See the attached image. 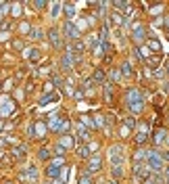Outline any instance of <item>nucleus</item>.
Wrapping results in <instances>:
<instances>
[{
  "instance_id": "2",
  "label": "nucleus",
  "mask_w": 169,
  "mask_h": 184,
  "mask_svg": "<svg viewBox=\"0 0 169 184\" xmlns=\"http://www.w3.org/2000/svg\"><path fill=\"white\" fill-rule=\"evenodd\" d=\"M146 163H148V167H150V172H161V167H163V157L159 155L157 151H148Z\"/></svg>"
},
{
  "instance_id": "49",
  "label": "nucleus",
  "mask_w": 169,
  "mask_h": 184,
  "mask_svg": "<svg viewBox=\"0 0 169 184\" xmlns=\"http://www.w3.org/2000/svg\"><path fill=\"white\" fill-rule=\"evenodd\" d=\"M121 136L127 138V136H129V130H127V128H121Z\"/></svg>"
},
{
  "instance_id": "23",
  "label": "nucleus",
  "mask_w": 169,
  "mask_h": 184,
  "mask_svg": "<svg viewBox=\"0 0 169 184\" xmlns=\"http://www.w3.org/2000/svg\"><path fill=\"white\" fill-rule=\"evenodd\" d=\"M88 134H90V132H88V130H86V128L82 126V123H79V126H77V136H79V140H84V142H86L88 138H90Z\"/></svg>"
},
{
  "instance_id": "27",
  "label": "nucleus",
  "mask_w": 169,
  "mask_h": 184,
  "mask_svg": "<svg viewBox=\"0 0 169 184\" xmlns=\"http://www.w3.org/2000/svg\"><path fill=\"white\" fill-rule=\"evenodd\" d=\"M29 38H31V40H40V38H42V29L40 27H31L29 29Z\"/></svg>"
},
{
  "instance_id": "9",
  "label": "nucleus",
  "mask_w": 169,
  "mask_h": 184,
  "mask_svg": "<svg viewBox=\"0 0 169 184\" xmlns=\"http://www.w3.org/2000/svg\"><path fill=\"white\" fill-rule=\"evenodd\" d=\"M48 40H50V44H52V48H56V50L63 46V38H61V31L56 27H52L48 31Z\"/></svg>"
},
{
  "instance_id": "50",
  "label": "nucleus",
  "mask_w": 169,
  "mask_h": 184,
  "mask_svg": "<svg viewBox=\"0 0 169 184\" xmlns=\"http://www.w3.org/2000/svg\"><path fill=\"white\" fill-rule=\"evenodd\" d=\"M111 75H113V80H119V71L113 69V71H111Z\"/></svg>"
},
{
  "instance_id": "43",
  "label": "nucleus",
  "mask_w": 169,
  "mask_h": 184,
  "mask_svg": "<svg viewBox=\"0 0 169 184\" xmlns=\"http://www.w3.org/2000/svg\"><path fill=\"white\" fill-rule=\"evenodd\" d=\"M77 184H92V178H90V176H82Z\"/></svg>"
},
{
  "instance_id": "30",
  "label": "nucleus",
  "mask_w": 169,
  "mask_h": 184,
  "mask_svg": "<svg viewBox=\"0 0 169 184\" xmlns=\"http://www.w3.org/2000/svg\"><path fill=\"white\" fill-rule=\"evenodd\" d=\"M92 82H96V84H102V82H105V73H102V71H94V75H92Z\"/></svg>"
},
{
  "instance_id": "13",
  "label": "nucleus",
  "mask_w": 169,
  "mask_h": 184,
  "mask_svg": "<svg viewBox=\"0 0 169 184\" xmlns=\"http://www.w3.org/2000/svg\"><path fill=\"white\" fill-rule=\"evenodd\" d=\"M11 153H13L15 159H23V157H25V153H27V147H25V144H17Z\"/></svg>"
},
{
  "instance_id": "14",
  "label": "nucleus",
  "mask_w": 169,
  "mask_h": 184,
  "mask_svg": "<svg viewBox=\"0 0 169 184\" xmlns=\"http://www.w3.org/2000/svg\"><path fill=\"white\" fill-rule=\"evenodd\" d=\"M113 7L117 8V11H121V13L132 11V4H129V2H125V0H117V2H113Z\"/></svg>"
},
{
  "instance_id": "20",
  "label": "nucleus",
  "mask_w": 169,
  "mask_h": 184,
  "mask_svg": "<svg viewBox=\"0 0 169 184\" xmlns=\"http://www.w3.org/2000/svg\"><path fill=\"white\" fill-rule=\"evenodd\" d=\"M146 157H148V151H144V149H138V151L134 153V161H136V163H140L142 159H146Z\"/></svg>"
},
{
  "instance_id": "51",
  "label": "nucleus",
  "mask_w": 169,
  "mask_h": 184,
  "mask_svg": "<svg viewBox=\"0 0 169 184\" xmlns=\"http://www.w3.org/2000/svg\"><path fill=\"white\" fill-rule=\"evenodd\" d=\"M165 27H167V34H169V17L165 19Z\"/></svg>"
},
{
  "instance_id": "41",
  "label": "nucleus",
  "mask_w": 169,
  "mask_h": 184,
  "mask_svg": "<svg viewBox=\"0 0 169 184\" xmlns=\"http://www.w3.org/2000/svg\"><path fill=\"white\" fill-rule=\"evenodd\" d=\"M73 50H77V55H79V52L84 50V42H75L73 44ZM73 50H71V52H73Z\"/></svg>"
},
{
  "instance_id": "11",
  "label": "nucleus",
  "mask_w": 169,
  "mask_h": 184,
  "mask_svg": "<svg viewBox=\"0 0 169 184\" xmlns=\"http://www.w3.org/2000/svg\"><path fill=\"white\" fill-rule=\"evenodd\" d=\"M15 111V100H4L2 105H0V117H8V115Z\"/></svg>"
},
{
  "instance_id": "36",
  "label": "nucleus",
  "mask_w": 169,
  "mask_h": 184,
  "mask_svg": "<svg viewBox=\"0 0 169 184\" xmlns=\"http://www.w3.org/2000/svg\"><path fill=\"white\" fill-rule=\"evenodd\" d=\"M52 86H56V88H63V86H65L63 78H61V75H54V78H52Z\"/></svg>"
},
{
  "instance_id": "10",
  "label": "nucleus",
  "mask_w": 169,
  "mask_h": 184,
  "mask_svg": "<svg viewBox=\"0 0 169 184\" xmlns=\"http://www.w3.org/2000/svg\"><path fill=\"white\" fill-rule=\"evenodd\" d=\"M100 167H102V159H100V155H94L90 161H88V167H86V170H88V174H96V172H100Z\"/></svg>"
},
{
  "instance_id": "40",
  "label": "nucleus",
  "mask_w": 169,
  "mask_h": 184,
  "mask_svg": "<svg viewBox=\"0 0 169 184\" xmlns=\"http://www.w3.org/2000/svg\"><path fill=\"white\" fill-rule=\"evenodd\" d=\"M113 176L121 178V176H123V167H113Z\"/></svg>"
},
{
  "instance_id": "34",
  "label": "nucleus",
  "mask_w": 169,
  "mask_h": 184,
  "mask_svg": "<svg viewBox=\"0 0 169 184\" xmlns=\"http://www.w3.org/2000/svg\"><path fill=\"white\" fill-rule=\"evenodd\" d=\"M29 29H31V25H29L27 21H21V23H19V31H21V34H29Z\"/></svg>"
},
{
  "instance_id": "12",
  "label": "nucleus",
  "mask_w": 169,
  "mask_h": 184,
  "mask_svg": "<svg viewBox=\"0 0 169 184\" xmlns=\"http://www.w3.org/2000/svg\"><path fill=\"white\" fill-rule=\"evenodd\" d=\"M46 128H50V130H54V132H59V130H61V119H59V115L56 113H52L48 117V126Z\"/></svg>"
},
{
  "instance_id": "37",
  "label": "nucleus",
  "mask_w": 169,
  "mask_h": 184,
  "mask_svg": "<svg viewBox=\"0 0 169 184\" xmlns=\"http://www.w3.org/2000/svg\"><path fill=\"white\" fill-rule=\"evenodd\" d=\"M11 46H13L15 50H21V48H23V40H19V38H17V40H13V42H11Z\"/></svg>"
},
{
  "instance_id": "44",
  "label": "nucleus",
  "mask_w": 169,
  "mask_h": 184,
  "mask_svg": "<svg viewBox=\"0 0 169 184\" xmlns=\"http://www.w3.org/2000/svg\"><path fill=\"white\" fill-rule=\"evenodd\" d=\"M63 163H65V159H63V157H56V159H54L52 163H50V165H54V167H59V165H63Z\"/></svg>"
},
{
  "instance_id": "54",
  "label": "nucleus",
  "mask_w": 169,
  "mask_h": 184,
  "mask_svg": "<svg viewBox=\"0 0 169 184\" xmlns=\"http://www.w3.org/2000/svg\"><path fill=\"white\" fill-rule=\"evenodd\" d=\"M109 184H117V180H111V182H109Z\"/></svg>"
},
{
  "instance_id": "35",
  "label": "nucleus",
  "mask_w": 169,
  "mask_h": 184,
  "mask_svg": "<svg viewBox=\"0 0 169 184\" xmlns=\"http://www.w3.org/2000/svg\"><path fill=\"white\" fill-rule=\"evenodd\" d=\"M129 109H132V113H140L144 109V103H134V105H129Z\"/></svg>"
},
{
  "instance_id": "47",
  "label": "nucleus",
  "mask_w": 169,
  "mask_h": 184,
  "mask_svg": "<svg viewBox=\"0 0 169 184\" xmlns=\"http://www.w3.org/2000/svg\"><path fill=\"white\" fill-rule=\"evenodd\" d=\"M54 151H56V155H61V157L65 155V149L61 147V144H56V147H54Z\"/></svg>"
},
{
  "instance_id": "53",
  "label": "nucleus",
  "mask_w": 169,
  "mask_h": 184,
  "mask_svg": "<svg viewBox=\"0 0 169 184\" xmlns=\"http://www.w3.org/2000/svg\"><path fill=\"white\" fill-rule=\"evenodd\" d=\"M165 159H169V153H167V155H165V157H163V161H165Z\"/></svg>"
},
{
  "instance_id": "56",
  "label": "nucleus",
  "mask_w": 169,
  "mask_h": 184,
  "mask_svg": "<svg viewBox=\"0 0 169 184\" xmlns=\"http://www.w3.org/2000/svg\"><path fill=\"white\" fill-rule=\"evenodd\" d=\"M4 184H13V182H11V180H7V182H4Z\"/></svg>"
},
{
  "instance_id": "8",
  "label": "nucleus",
  "mask_w": 169,
  "mask_h": 184,
  "mask_svg": "<svg viewBox=\"0 0 169 184\" xmlns=\"http://www.w3.org/2000/svg\"><path fill=\"white\" fill-rule=\"evenodd\" d=\"M34 123V138H38V140H42V138H46V132H48V128H46V123L40 119L31 121Z\"/></svg>"
},
{
  "instance_id": "17",
  "label": "nucleus",
  "mask_w": 169,
  "mask_h": 184,
  "mask_svg": "<svg viewBox=\"0 0 169 184\" xmlns=\"http://www.w3.org/2000/svg\"><path fill=\"white\" fill-rule=\"evenodd\" d=\"M59 167H54V165H48V167H46V176L48 178H52V180H59Z\"/></svg>"
},
{
  "instance_id": "22",
  "label": "nucleus",
  "mask_w": 169,
  "mask_h": 184,
  "mask_svg": "<svg viewBox=\"0 0 169 184\" xmlns=\"http://www.w3.org/2000/svg\"><path fill=\"white\" fill-rule=\"evenodd\" d=\"M161 52H159V55H157V57H153V59H146V65L148 67H159V65H161Z\"/></svg>"
},
{
  "instance_id": "16",
  "label": "nucleus",
  "mask_w": 169,
  "mask_h": 184,
  "mask_svg": "<svg viewBox=\"0 0 169 184\" xmlns=\"http://www.w3.org/2000/svg\"><path fill=\"white\" fill-rule=\"evenodd\" d=\"M38 159H40V161H48L50 159V149L40 147V151H38Z\"/></svg>"
},
{
  "instance_id": "6",
  "label": "nucleus",
  "mask_w": 169,
  "mask_h": 184,
  "mask_svg": "<svg viewBox=\"0 0 169 184\" xmlns=\"http://www.w3.org/2000/svg\"><path fill=\"white\" fill-rule=\"evenodd\" d=\"M73 63H75V57H73V52H65L63 57H61V71H65V73H69L71 69H73Z\"/></svg>"
},
{
  "instance_id": "31",
  "label": "nucleus",
  "mask_w": 169,
  "mask_h": 184,
  "mask_svg": "<svg viewBox=\"0 0 169 184\" xmlns=\"http://www.w3.org/2000/svg\"><path fill=\"white\" fill-rule=\"evenodd\" d=\"M109 19H111L113 25H121V23H123V19H121L119 13H111V17H109Z\"/></svg>"
},
{
  "instance_id": "18",
  "label": "nucleus",
  "mask_w": 169,
  "mask_h": 184,
  "mask_svg": "<svg viewBox=\"0 0 169 184\" xmlns=\"http://www.w3.org/2000/svg\"><path fill=\"white\" fill-rule=\"evenodd\" d=\"M25 57L31 59V61H38V59H40V50L38 48H27L25 50Z\"/></svg>"
},
{
  "instance_id": "42",
  "label": "nucleus",
  "mask_w": 169,
  "mask_h": 184,
  "mask_svg": "<svg viewBox=\"0 0 169 184\" xmlns=\"http://www.w3.org/2000/svg\"><path fill=\"white\" fill-rule=\"evenodd\" d=\"M136 126V121H134V117H125V128L129 130V128H134Z\"/></svg>"
},
{
  "instance_id": "33",
  "label": "nucleus",
  "mask_w": 169,
  "mask_h": 184,
  "mask_svg": "<svg viewBox=\"0 0 169 184\" xmlns=\"http://www.w3.org/2000/svg\"><path fill=\"white\" fill-rule=\"evenodd\" d=\"M13 88H15V80H13V78H11V80H7V82L2 84V90H4V92L13 90Z\"/></svg>"
},
{
  "instance_id": "4",
  "label": "nucleus",
  "mask_w": 169,
  "mask_h": 184,
  "mask_svg": "<svg viewBox=\"0 0 169 184\" xmlns=\"http://www.w3.org/2000/svg\"><path fill=\"white\" fill-rule=\"evenodd\" d=\"M63 34L69 38V40H77L79 38V27L73 21H65L63 23Z\"/></svg>"
},
{
  "instance_id": "39",
  "label": "nucleus",
  "mask_w": 169,
  "mask_h": 184,
  "mask_svg": "<svg viewBox=\"0 0 169 184\" xmlns=\"http://www.w3.org/2000/svg\"><path fill=\"white\" fill-rule=\"evenodd\" d=\"M46 4H48V2H44V0H35L34 2V7L38 8V11H40V8H46Z\"/></svg>"
},
{
  "instance_id": "19",
  "label": "nucleus",
  "mask_w": 169,
  "mask_h": 184,
  "mask_svg": "<svg viewBox=\"0 0 169 184\" xmlns=\"http://www.w3.org/2000/svg\"><path fill=\"white\" fill-rule=\"evenodd\" d=\"M63 11H65V15H67V21H71L73 15H75V7H73V4H63Z\"/></svg>"
},
{
  "instance_id": "45",
  "label": "nucleus",
  "mask_w": 169,
  "mask_h": 184,
  "mask_svg": "<svg viewBox=\"0 0 169 184\" xmlns=\"http://www.w3.org/2000/svg\"><path fill=\"white\" fill-rule=\"evenodd\" d=\"M82 119H84V123H86V126H90V128H96V123H94V121H92L90 117H86V115H84Z\"/></svg>"
},
{
  "instance_id": "25",
  "label": "nucleus",
  "mask_w": 169,
  "mask_h": 184,
  "mask_svg": "<svg viewBox=\"0 0 169 184\" xmlns=\"http://www.w3.org/2000/svg\"><path fill=\"white\" fill-rule=\"evenodd\" d=\"M146 46H148V48H153L155 52H159V50H161V42H159V40H153V38H150V40H146Z\"/></svg>"
},
{
  "instance_id": "55",
  "label": "nucleus",
  "mask_w": 169,
  "mask_h": 184,
  "mask_svg": "<svg viewBox=\"0 0 169 184\" xmlns=\"http://www.w3.org/2000/svg\"><path fill=\"white\" fill-rule=\"evenodd\" d=\"M167 184H169V170H167Z\"/></svg>"
},
{
  "instance_id": "32",
  "label": "nucleus",
  "mask_w": 169,
  "mask_h": 184,
  "mask_svg": "<svg viewBox=\"0 0 169 184\" xmlns=\"http://www.w3.org/2000/svg\"><path fill=\"white\" fill-rule=\"evenodd\" d=\"M59 144H61L63 149L71 147V136H69V134H63V136H61V142H59Z\"/></svg>"
},
{
  "instance_id": "1",
  "label": "nucleus",
  "mask_w": 169,
  "mask_h": 184,
  "mask_svg": "<svg viewBox=\"0 0 169 184\" xmlns=\"http://www.w3.org/2000/svg\"><path fill=\"white\" fill-rule=\"evenodd\" d=\"M109 157H111L113 167H123V161H125V155H123V147L121 144H115L109 149Z\"/></svg>"
},
{
  "instance_id": "38",
  "label": "nucleus",
  "mask_w": 169,
  "mask_h": 184,
  "mask_svg": "<svg viewBox=\"0 0 169 184\" xmlns=\"http://www.w3.org/2000/svg\"><path fill=\"white\" fill-rule=\"evenodd\" d=\"M163 11V4H155V7L150 8V15H159Z\"/></svg>"
},
{
  "instance_id": "24",
  "label": "nucleus",
  "mask_w": 169,
  "mask_h": 184,
  "mask_svg": "<svg viewBox=\"0 0 169 184\" xmlns=\"http://www.w3.org/2000/svg\"><path fill=\"white\" fill-rule=\"evenodd\" d=\"M61 11H63V4H61V2H54V4H52V8H50V15H52V19H56Z\"/></svg>"
},
{
  "instance_id": "15",
  "label": "nucleus",
  "mask_w": 169,
  "mask_h": 184,
  "mask_svg": "<svg viewBox=\"0 0 169 184\" xmlns=\"http://www.w3.org/2000/svg\"><path fill=\"white\" fill-rule=\"evenodd\" d=\"M59 99V94H56V92H50V94H46V96H42V99H40V105H48V103H52V100H56Z\"/></svg>"
},
{
  "instance_id": "48",
  "label": "nucleus",
  "mask_w": 169,
  "mask_h": 184,
  "mask_svg": "<svg viewBox=\"0 0 169 184\" xmlns=\"http://www.w3.org/2000/svg\"><path fill=\"white\" fill-rule=\"evenodd\" d=\"M44 90L50 94V92H52V82H46V84H44Z\"/></svg>"
},
{
  "instance_id": "46",
  "label": "nucleus",
  "mask_w": 169,
  "mask_h": 184,
  "mask_svg": "<svg viewBox=\"0 0 169 184\" xmlns=\"http://www.w3.org/2000/svg\"><path fill=\"white\" fill-rule=\"evenodd\" d=\"M8 38H11V34H8V31H0V42H7Z\"/></svg>"
},
{
  "instance_id": "21",
  "label": "nucleus",
  "mask_w": 169,
  "mask_h": 184,
  "mask_svg": "<svg viewBox=\"0 0 169 184\" xmlns=\"http://www.w3.org/2000/svg\"><path fill=\"white\" fill-rule=\"evenodd\" d=\"M21 13H23V7L19 4V2L11 4V15H13V17H21Z\"/></svg>"
},
{
  "instance_id": "26",
  "label": "nucleus",
  "mask_w": 169,
  "mask_h": 184,
  "mask_svg": "<svg viewBox=\"0 0 169 184\" xmlns=\"http://www.w3.org/2000/svg\"><path fill=\"white\" fill-rule=\"evenodd\" d=\"M77 155L82 157V159H88V157H90V151H88L86 144H79V147H77Z\"/></svg>"
},
{
  "instance_id": "28",
  "label": "nucleus",
  "mask_w": 169,
  "mask_h": 184,
  "mask_svg": "<svg viewBox=\"0 0 169 184\" xmlns=\"http://www.w3.org/2000/svg\"><path fill=\"white\" fill-rule=\"evenodd\" d=\"M165 136H167V132H165V130H157V132H155V144L163 142V140H165Z\"/></svg>"
},
{
  "instance_id": "29",
  "label": "nucleus",
  "mask_w": 169,
  "mask_h": 184,
  "mask_svg": "<svg viewBox=\"0 0 169 184\" xmlns=\"http://www.w3.org/2000/svg\"><path fill=\"white\" fill-rule=\"evenodd\" d=\"M121 73H123V75H132V73H134V69H132V63H123L121 65Z\"/></svg>"
},
{
  "instance_id": "52",
  "label": "nucleus",
  "mask_w": 169,
  "mask_h": 184,
  "mask_svg": "<svg viewBox=\"0 0 169 184\" xmlns=\"http://www.w3.org/2000/svg\"><path fill=\"white\" fill-rule=\"evenodd\" d=\"M54 184H65V182H61V180H54Z\"/></svg>"
},
{
  "instance_id": "3",
  "label": "nucleus",
  "mask_w": 169,
  "mask_h": 184,
  "mask_svg": "<svg viewBox=\"0 0 169 184\" xmlns=\"http://www.w3.org/2000/svg\"><path fill=\"white\" fill-rule=\"evenodd\" d=\"M132 174H134V182L140 184V182H146V180H148V176H150V170H148V167H144L142 163H136L134 170H132Z\"/></svg>"
},
{
  "instance_id": "57",
  "label": "nucleus",
  "mask_w": 169,
  "mask_h": 184,
  "mask_svg": "<svg viewBox=\"0 0 169 184\" xmlns=\"http://www.w3.org/2000/svg\"><path fill=\"white\" fill-rule=\"evenodd\" d=\"M0 17H2V13H0ZM0 23H2V19H0Z\"/></svg>"
},
{
  "instance_id": "5",
  "label": "nucleus",
  "mask_w": 169,
  "mask_h": 184,
  "mask_svg": "<svg viewBox=\"0 0 169 184\" xmlns=\"http://www.w3.org/2000/svg\"><path fill=\"white\" fill-rule=\"evenodd\" d=\"M132 40H134V44H138V46H140L142 42H146V27H144L142 23H136L134 34H132Z\"/></svg>"
},
{
  "instance_id": "7",
  "label": "nucleus",
  "mask_w": 169,
  "mask_h": 184,
  "mask_svg": "<svg viewBox=\"0 0 169 184\" xmlns=\"http://www.w3.org/2000/svg\"><path fill=\"white\" fill-rule=\"evenodd\" d=\"M125 103H127V105H134V103H144V94H142L138 88H132V90H127V94H125Z\"/></svg>"
}]
</instances>
